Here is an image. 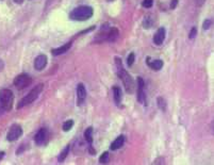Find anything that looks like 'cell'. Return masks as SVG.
Returning a JSON list of instances; mask_svg holds the SVG:
<instances>
[{
  "mask_svg": "<svg viewBox=\"0 0 214 165\" xmlns=\"http://www.w3.org/2000/svg\"><path fill=\"white\" fill-rule=\"evenodd\" d=\"M115 64H116V67H117V75L119 78H121V81H123L126 91L128 92V93L132 94L134 92V89H135V84H134L132 77H131L130 74H128V71L124 68L121 60L117 57H115Z\"/></svg>",
  "mask_w": 214,
  "mask_h": 165,
  "instance_id": "obj_1",
  "label": "cell"
},
{
  "mask_svg": "<svg viewBox=\"0 0 214 165\" xmlns=\"http://www.w3.org/2000/svg\"><path fill=\"white\" fill-rule=\"evenodd\" d=\"M94 14V10L92 7L89 6H80L77 7L76 9H74L73 11L69 14L73 21H89Z\"/></svg>",
  "mask_w": 214,
  "mask_h": 165,
  "instance_id": "obj_2",
  "label": "cell"
},
{
  "mask_svg": "<svg viewBox=\"0 0 214 165\" xmlns=\"http://www.w3.org/2000/svg\"><path fill=\"white\" fill-rule=\"evenodd\" d=\"M43 89H44V84H42V83L37 84L34 89H32L31 91L29 92V94L27 95V96H25L24 98L18 102V104H17V109H21L22 107H25V106H27V104H30L31 102H33L37 97L39 96V94L42 93Z\"/></svg>",
  "mask_w": 214,
  "mask_h": 165,
  "instance_id": "obj_3",
  "label": "cell"
},
{
  "mask_svg": "<svg viewBox=\"0 0 214 165\" xmlns=\"http://www.w3.org/2000/svg\"><path fill=\"white\" fill-rule=\"evenodd\" d=\"M14 101V95L12 91L3 89L0 91V107L4 111H10L12 109Z\"/></svg>",
  "mask_w": 214,
  "mask_h": 165,
  "instance_id": "obj_4",
  "label": "cell"
},
{
  "mask_svg": "<svg viewBox=\"0 0 214 165\" xmlns=\"http://www.w3.org/2000/svg\"><path fill=\"white\" fill-rule=\"evenodd\" d=\"M32 83V78L27 74L18 75L14 79V85L17 89H24Z\"/></svg>",
  "mask_w": 214,
  "mask_h": 165,
  "instance_id": "obj_5",
  "label": "cell"
},
{
  "mask_svg": "<svg viewBox=\"0 0 214 165\" xmlns=\"http://www.w3.org/2000/svg\"><path fill=\"white\" fill-rule=\"evenodd\" d=\"M21 134H22L21 127L18 126V125H13V126L10 128L9 132H7V141H10V142H14V141H16V140H18L19 137L21 136Z\"/></svg>",
  "mask_w": 214,
  "mask_h": 165,
  "instance_id": "obj_6",
  "label": "cell"
},
{
  "mask_svg": "<svg viewBox=\"0 0 214 165\" xmlns=\"http://www.w3.org/2000/svg\"><path fill=\"white\" fill-rule=\"evenodd\" d=\"M138 100L144 104L146 102V94H145V82L144 80L139 77L138 78Z\"/></svg>",
  "mask_w": 214,
  "mask_h": 165,
  "instance_id": "obj_7",
  "label": "cell"
},
{
  "mask_svg": "<svg viewBox=\"0 0 214 165\" xmlns=\"http://www.w3.org/2000/svg\"><path fill=\"white\" fill-rule=\"evenodd\" d=\"M47 140H48V131L45 128H41L35 134L34 141H35V143L39 145V146H42V145H44L46 143Z\"/></svg>",
  "mask_w": 214,
  "mask_h": 165,
  "instance_id": "obj_8",
  "label": "cell"
},
{
  "mask_svg": "<svg viewBox=\"0 0 214 165\" xmlns=\"http://www.w3.org/2000/svg\"><path fill=\"white\" fill-rule=\"evenodd\" d=\"M165 36H166L165 29H164L163 27H161V28H159L157 30L156 34L153 35V43H155L157 46H160V45L163 44L164 39H165Z\"/></svg>",
  "mask_w": 214,
  "mask_h": 165,
  "instance_id": "obj_9",
  "label": "cell"
},
{
  "mask_svg": "<svg viewBox=\"0 0 214 165\" xmlns=\"http://www.w3.org/2000/svg\"><path fill=\"white\" fill-rule=\"evenodd\" d=\"M47 65V57L45 54H39L34 60V68L36 71H43Z\"/></svg>",
  "mask_w": 214,
  "mask_h": 165,
  "instance_id": "obj_10",
  "label": "cell"
},
{
  "mask_svg": "<svg viewBox=\"0 0 214 165\" xmlns=\"http://www.w3.org/2000/svg\"><path fill=\"white\" fill-rule=\"evenodd\" d=\"M77 98H78V104L81 106L86 98V89L85 86L82 83H79L77 86Z\"/></svg>",
  "mask_w": 214,
  "mask_h": 165,
  "instance_id": "obj_11",
  "label": "cell"
},
{
  "mask_svg": "<svg viewBox=\"0 0 214 165\" xmlns=\"http://www.w3.org/2000/svg\"><path fill=\"white\" fill-rule=\"evenodd\" d=\"M119 36V31L117 28H114V27H112V28H109L108 32H107V36H106V41L109 42V43H113V42H115L116 39H118Z\"/></svg>",
  "mask_w": 214,
  "mask_h": 165,
  "instance_id": "obj_12",
  "label": "cell"
},
{
  "mask_svg": "<svg viewBox=\"0 0 214 165\" xmlns=\"http://www.w3.org/2000/svg\"><path fill=\"white\" fill-rule=\"evenodd\" d=\"M71 42H68V43H66L65 45H63V46L59 47V48H56V49H52L51 50V53L53 54V56H60V54H63L65 53L66 51H68L69 49H71Z\"/></svg>",
  "mask_w": 214,
  "mask_h": 165,
  "instance_id": "obj_13",
  "label": "cell"
},
{
  "mask_svg": "<svg viewBox=\"0 0 214 165\" xmlns=\"http://www.w3.org/2000/svg\"><path fill=\"white\" fill-rule=\"evenodd\" d=\"M124 143H125V136L124 135H119L114 140V142L111 144L110 149L111 150H117L121 147H123Z\"/></svg>",
  "mask_w": 214,
  "mask_h": 165,
  "instance_id": "obj_14",
  "label": "cell"
},
{
  "mask_svg": "<svg viewBox=\"0 0 214 165\" xmlns=\"http://www.w3.org/2000/svg\"><path fill=\"white\" fill-rule=\"evenodd\" d=\"M147 64L149 65V67H150L151 69H153V71H160L161 68L163 67V61L162 60H153V62L149 61V57L147 59Z\"/></svg>",
  "mask_w": 214,
  "mask_h": 165,
  "instance_id": "obj_15",
  "label": "cell"
},
{
  "mask_svg": "<svg viewBox=\"0 0 214 165\" xmlns=\"http://www.w3.org/2000/svg\"><path fill=\"white\" fill-rule=\"evenodd\" d=\"M113 96H114V100H115V103L118 104L121 103V87H118V86H114L113 87Z\"/></svg>",
  "mask_w": 214,
  "mask_h": 165,
  "instance_id": "obj_16",
  "label": "cell"
},
{
  "mask_svg": "<svg viewBox=\"0 0 214 165\" xmlns=\"http://www.w3.org/2000/svg\"><path fill=\"white\" fill-rule=\"evenodd\" d=\"M84 139L89 144H92V142H93V128L92 127H89L84 131Z\"/></svg>",
  "mask_w": 214,
  "mask_h": 165,
  "instance_id": "obj_17",
  "label": "cell"
},
{
  "mask_svg": "<svg viewBox=\"0 0 214 165\" xmlns=\"http://www.w3.org/2000/svg\"><path fill=\"white\" fill-rule=\"evenodd\" d=\"M68 152H69V147L67 146V147H65V148L63 149V151L60 154V156H59V158H58V161L60 162V163H62V162H63L64 160L66 159V157L68 156Z\"/></svg>",
  "mask_w": 214,
  "mask_h": 165,
  "instance_id": "obj_18",
  "label": "cell"
},
{
  "mask_svg": "<svg viewBox=\"0 0 214 165\" xmlns=\"http://www.w3.org/2000/svg\"><path fill=\"white\" fill-rule=\"evenodd\" d=\"M73 126H74V121H71V119H68V121H66L63 124V130L65 132H67V131H69V130L73 128Z\"/></svg>",
  "mask_w": 214,
  "mask_h": 165,
  "instance_id": "obj_19",
  "label": "cell"
},
{
  "mask_svg": "<svg viewBox=\"0 0 214 165\" xmlns=\"http://www.w3.org/2000/svg\"><path fill=\"white\" fill-rule=\"evenodd\" d=\"M158 107L160 110H162V111H165L166 109V102L164 100V98L162 97H159L158 98Z\"/></svg>",
  "mask_w": 214,
  "mask_h": 165,
  "instance_id": "obj_20",
  "label": "cell"
},
{
  "mask_svg": "<svg viewBox=\"0 0 214 165\" xmlns=\"http://www.w3.org/2000/svg\"><path fill=\"white\" fill-rule=\"evenodd\" d=\"M99 162H100L101 164L108 163V162H109V152H108V151L103 152L102 156H101L100 159H99Z\"/></svg>",
  "mask_w": 214,
  "mask_h": 165,
  "instance_id": "obj_21",
  "label": "cell"
},
{
  "mask_svg": "<svg viewBox=\"0 0 214 165\" xmlns=\"http://www.w3.org/2000/svg\"><path fill=\"white\" fill-rule=\"evenodd\" d=\"M134 59H135V56H134L133 52H131L128 56V57H127V65H128V66H132L134 63Z\"/></svg>",
  "mask_w": 214,
  "mask_h": 165,
  "instance_id": "obj_22",
  "label": "cell"
},
{
  "mask_svg": "<svg viewBox=\"0 0 214 165\" xmlns=\"http://www.w3.org/2000/svg\"><path fill=\"white\" fill-rule=\"evenodd\" d=\"M143 25H144V28H150L151 25H153V22L150 21V16L145 17V19H144V21H143Z\"/></svg>",
  "mask_w": 214,
  "mask_h": 165,
  "instance_id": "obj_23",
  "label": "cell"
},
{
  "mask_svg": "<svg viewBox=\"0 0 214 165\" xmlns=\"http://www.w3.org/2000/svg\"><path fill=\"white\" fill-rule=\"evenodd\" d=\"M153 4V0H143V2H142V6L144 7H146V9L151 7Z\"/></svg>",
  "mask_w": 214,
  "mask_h": 165,
  "instance_id": "obj_24",
  "label": "cell"
},
{
  "mask_svg": "<svg viewBox=\"0 0 214 165\" xmlns=\"http://www.w3.org/2000/svg\"><path fill=\"white\" fill-rule=\"evenodd\" d=\"M211 25H212V21H211V19H207V21H203V28L205 29V30H208L211 27Z\"/></svg>",
  "mask_w": 214,
  "mask_h": 165,
  "instance_id": "obj_25",
  "label": "cell"
},
{
  "mask_svg": "<svg viewBox=\"0 0 214 165\" xmlns=\"http://www.w3.org/2000/svg\"><path fill=\"white\" fill-rule=\"evenodd\" d=\"M196 34H197V29H196V27H193L192 30H191V32H190V35H189V37H190L191 39H193L194 37L196 36Z\"/></svg>",
  "mask_w": 214,
  "mask_h": 165,
  "instance_id": "obj_26",
  "label": "cell"
},
{
  "mask_svg": "<svg viewBox=\"0 0 214 165\" xmlns=\"http://www.w3.org/2000/svg\"><path fill=\"white\" fill-rule=\"evenodd\" d=\"M177 4H178V0H171V10L176 9Z\"/></svg>",
  "mask_w": 214,
  "mask_h": 165,
  "instance_id": "obj_27",
  "label": "cell"
},
{
  "mask_svg": "<svg viewBox=\"0 0 214 165\" xmlns=\"http://www.w3.org/2000/svg\"><path fill=\"white\" fill-rule=\"evenodd\" d=\"M194 1H195L196 6H198V7H201V6H203V3H205V1H206V0H194Z\"/></svg>",
  "mask_w": 214,
  "mask_h": 165,
  "instance_id": "obj_28",
  "label": "cell"
},
{
  "mask_svg": "<svg viewBox=\"0 0 214 165\" xmlns=\"http://www.w3.org/2000/svg\"><path fill=\"white\" fill-rule=\"evenodd\" d=\"M14 2H15V3H17V4H21L22 2H24V0H14Z\"/></svg>",
  "mask_w": 214,
  "mask_h": 165,
  "instance_id": "obj_29",
  "label": "cell"
},
{
  "mask_svg": "<svg viewBox=\"0 0 214 165\" xmlns=\"http://www.w3.org/2000/svg\"><path fill=\"white\" fill-rule=\"evenodd\" d=\"M3 157H4V152H2V151H1V152H0V161H1Z\"/></svg>",
  "mask_w": 214,
  "mask_h": 165,
  "instance_id": "obj_30",
  "label": "cell"
},
{
  "mask_svg": "<svg viewBox=\"0 0 214 165\" xmlns=\"http://www.w3.org/2000/svg\"><path fill=\"white\" fill-rule=\"evenodd\" d=\"M2 67H3V63H2V62L0 61V71L2 69Z\"/></svg>",
  "mask_w": 214,
  "mask_h": 165,
  "instance_id": "obj_31",
  "label": "cell"
}]
</instances>
